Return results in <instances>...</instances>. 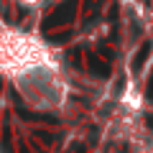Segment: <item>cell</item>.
Here are the masks:
<instances>
[{"label":"cell","instance_id":"1","mask_svg":"<svg viewBox=\"0 0 153 153\" xmlns=\"http://www.w3.org/2000/svg\"><path fill=\"white\" fill-rule=\"evenodd\" d=\"M74 10H76V0H64V3H61V5L46 18L44 28L49 31V28H54V26H64V23L74 21Z\"/></svg>","mask_w":153,"mask_h":153},{"label":"cell","instance_id":"2","mask_svg":"<svg viewBox=\"0 0 153 153\" xmlns=\"http://www.w3.org/2000/svg\"><path fill=\"white\" fill-rule=\"evenodd\" d=\"M89 71L92 74H97V76H110V71H112V66L107 64V61L100 56V51L97 54H92L89 56Z\"/></svg>","mask_w":153,"mask_h":153},{"label":"cell","instance_id":"3","mask_svg":"<svg viewBox=\"0 0 153 153\" xmlns=\"http://www.w3.org/2000/svg\"><path fill=\"white\" fill-rule=\"evenodd\" d=\"M151 41H146V44L140 46V51H138L135 56H133V71H140L143 69V64H146V59H148V54H151Z\"/></svg>","mask_w":153,"mask_h":153},{"label":"cell","instance_id":"4","mask_svg":"<svg viewBox=\"0 0 153 153\" xmlns=\"http://www.w3.org/2000/svg\"><path fill=\"white\" fill-rule=\"evenodd\" d=\"M3 138H5V143H3L5 153H13V148H10V125H5V130H3Z\"/></svg>","mask_w":153,"mask_h":153},{"label":"cell","instance_id":"5","mask_svg":"<svg viewBox=\"0 0 153 153\" xmlns=\"http://www.w3.org/2000/svg\"><path fill=\"white\" fill-rule=\"evenodd\" d=\"M69 59H71V64H74V66H79V59H82V51H79V49H76V51H71V54H69Z\"/></svg>","mask_w":153,"mask_h":153},{"label":"cell","instance_id":"6","mask_svg":"<svg viewBox=\"0 0 153 153\" xmlns=\"http://www.w3.org/2000/svg\"><path fill=\"white\" fill-rule=\"evenodd\" d=\"M148 100H153V74H151V82H148V89H146Z\"/></svg>","mask_w":153,"mask_h":153},{"label":"cell","instance_id":"7","mask_svg":"<svg viewBox=\"0 0 153 153\" xmlns=\"http://www.w3.org/2000/svg\"><path fill=\"white\" fill-rule=\"evenodd\" d=\"M146 123H148V130H153V115H146Z\"/></svg>","mask_w":153,"mask_h":153},{"label":"cell","instance_id":"8","mask_svg":"<svg viewBox=\"0 0 153 153\" xmlns=\"http://www.w3.org/2000/svg\"><path fill=\"white\" fill-rule=\"evenodd\" d=\"M76 153H87V146H76Z\"/></svg>","mask_w":153,"mask_h":153},{"label":"cell","instance_id":"9","mask_svg":"<svg viewBox=\"0 0 153 153\" xmlns=\"http://www.w3.org/2000/svg\"><path fill=\"white\" fill-rule=\"evenodd\" d=\"M120 153H128V146H125V143L120 146Z\"/></svg>","mask_w":153,"mask_h":153},{"label":"cell","instance_id":"10","mask_svg":"<svg viewBox=\"0 0 153 153\" xmlns=\"http://www.w3.org/2000/svg\"><path fill=\"white\" fill-rule=\"evenodd\" d=\"M21 153H28V146H26V143L21 146Z\"/></svg>","mask_w":153,"mask_h":153}]
</instances>
